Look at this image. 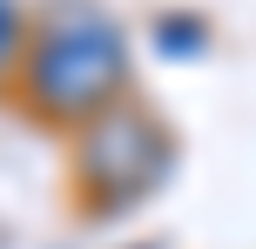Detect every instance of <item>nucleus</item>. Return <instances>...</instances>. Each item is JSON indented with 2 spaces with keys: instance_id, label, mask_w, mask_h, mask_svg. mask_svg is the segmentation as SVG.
<instances>
[{
  "instance_id": "f257e3e1",
  "label": "nucleus",
  "mask_w": 256,
  "mask_h": 249,
  "mask_svg": "<svg viewBox=\"0 0 256 249\" xmlns=\"http://www.w3.org/2000/svg\"><path fill=\"white\" fill-rule=\"evenodd\" d=\"M20 81L48 121H94L128 88V34L94 0H54L27 40Z\"/></svg>"
},
{
  "instance_id": "f03ea898",
  "label": "nucleus",
  "mask_w": 256,
  "mask_h": 249,
  "mask_svg": "<svg viewBox=\"0 0 256 249\" xmlns=\"http://www.w3.org/2000/svg\"><path fill=\"white\" fill-rule=\"evenodd\" d=\"M74 175H81V189H88V202L102 216L135 209V202L168 175V135H162V121L142 115V108H128V101L102 108L94 121H81Z\"/></svg>"
},
{
  "instance_id": "7ed1b4c3",
  "label": "nucleus",
  "mask_w": 256,
  "mask_h": 249,
  "mask_svg": "<svg viewBox=\"0 0 256 249\" xmlns=\"http://www.w3.org/2000/svg\"><path fill=\"white\" fill-rule=\"evenodd\" d=\"M155 47L176 54V61H196V54L209 47V27L196 20V13H162V20H155Z\"/></svg>"
},
{
  "instance_id": "20e7f679",
  "label": "nucleus",
  "mask_w": 256,
  "mask_h": 249,
  "mask_svg": "<svg viewBox=\"0 0 256 249\" xmlns=\"http://www.w3.org/2000/svg\"><path fill=\"white\" fill-rule=\"evenodd\" d=\"M27 20H20V7L14 0H0V67H14V61H27Z\"/></svg>"
}]
</instances>
